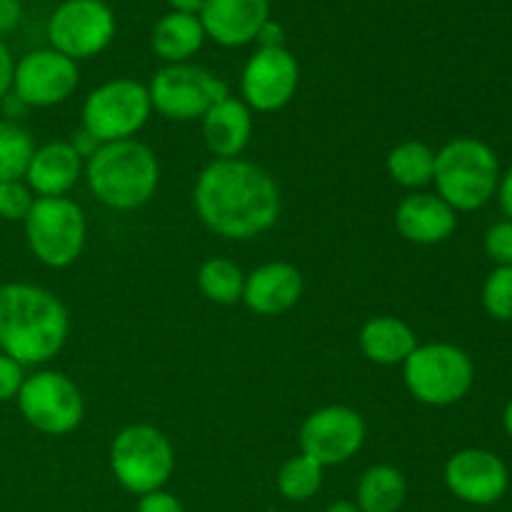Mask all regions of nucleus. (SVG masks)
<instances>
[{"label":"nucleus","mask_w":512,"mask_h":512,"mask_svg":"<svg viewBox=\"0 0 512 512\" xmlns=\"http://www.w3.org/2000/svg\"><path fill=\"white\" fill-rule=\"evenodd\" d=\"M193 208L210 233L250 240L278 223L280 188L268 170L250 160H213L195 180Z\"/></svg>","instance_id":"1"},{"label":"nucleus","mask_w":512,"mask_h":512,"mask_svg":"<svg viewBox=\"0 0 512 512\" xmlns=\"http://www.w3.org/2000/svg\"><path fill=\"white\" fill-rule=\"evenodd\" d=\"M68 333V308L50 290L33 283L0 285V353L35 368L65 348Z\"/></svg>","instance_id":"2"},{"label":"nucleus","mask_w":512,"mask_h":512,"mask_svg":"<svg viewBox=\"0 0 512 512\" xmlns=\"http://www.w3.org/2000/svg\"><path fill=\"white\" fill-rule=\"evenodd\" d=\"M85 180L100 205L110 210H138L150 203L160 183V163L140 140L105 143L85 160Z\"/></svg>","instance_id":"3"},{"label":"nucleus","mask_w":512,"mask_h":512,"mask_svg":"<svg viewBox=\"0 0 512 512\" xmlns=\"http://www.w3.org/2000/svg\"><path fill=\"white\" fill-rule=\"evenodd\" d=\"M435 190L455 213H473L495 198L500 160L478 138H455L435 153Z\"/></svg>","instance_id":"4"},{"label":"nucleus","mask_w":512,"mask_h":512,"mask_svg":"<svg viewBox=\"0 0 512 512\" xmlns=\"http://www.w3.org/2000/svg\"><path fill=\"white\" fill-rule=\"evenodd\" d=\"M403 380L418 403L448 408L470 393L475 383V365L458 345H418L403 363Z\"/></svg>","instance_id":"5"},{"label":"nucleus","mask_w":512,"mask_h":512,"mask_svg":"<svg viewBox=\"0 0 512 512\" xmlns=\"http://www.w3.org/2000/svg\"><path fill=\"white\" fill-rule=\"evenodd\" d=\"M108 458L120 488L138 498L163 490L175 470L173 443L163 430L148 423H135L120 430L110 443Z\"/></svg>","instance_id":"6"},{"label":"nucleus","mask_w":512,"mask_h":512,"mask_svg":"<svg viewBox=\"0 0 512 512\" xmlns=\"http://www.w3.org/2000/svg\"><path fill=\"white\" fill-rule=\"evenodd\" d=\"M25 225V240L35 258L48 268H70L80 258L88 238L85 213L70 198H35Z\"/></svg>","instance_id":"7"},{"label":"nucleus","mask_w":512,"mask_h":512,"mask_svg":"<svg viewBox=\"0 0 512 512\" xmlns=\"http://www.w3.org/2000/svg\"><path fill=\"white\" fill-rule=\"evenodd\" d=\"M153 105L148 85L133 78H115L98 85L83 103V128L100 145L130 140L145 128Z\"/></svg>","instance_id":"8"},{"label":"nucleus","mask_w":512,"mask_h":512,"mask_svg":"<svg viewBox=\"0 0 512 512\" xmlns=\"http://www.w3.org/2000/svg\"><path fill=\"white\" fill-rule=\"evenodd\" d=\"M150 105L155 113L178 123L203 120V115L228 98V83L210 70L193 63L165 65L153 75L148 85Z\"/></svg>","instance_id":"9"},{"label":"nucleus","mask_w":512,"mask_h":512,"mask_svg":"<svg viewBox=\"0 0 512 512\" xmlns=\"http://www.w3.org/2000/svg\"><path fill=\"white\" fill-rule=\"evenodd\" d=\"M15 403L25 423L45 435L73 433L85 415L83 393L75 380L60 370H38L25 375Z\"/></svg>","instance_id":"10"},{"label":"nucleus","mask_w":512,"mask_h":512,"mask_svg":"<svg viewBox=\"0 0 512 512\" xmlns=\"http://www.w3.org/2000/svg\"><path fill=\"white\" fill-rule=\"evenodd\" d=\"M115 38V15L103 0H63L48 20L50 48L85 60L103 53Z\"/></svg>","instance_id":"11"},{"label":"nucleus","mask_w":512,"mask_h":512,"mask_svg":"<svg viewBox=\"0 0 512 512\" xmlns=\"http://www.w3.org/2000/svg\"><path fill=\"white\" fill-rule=\"evenodd\" d=\"M365 420L348 405H325L300 425V453L318 460L323 468L343 465L365 445Z\"/></svg>","instance_id":"12"},{"label":"nucleus","mask_w":512,"mask_h":512,"mask_svg":"<svg viewBox=\"0 0 512 512\" xmlns=\"http://www.w3.org/2000/svg\"><path fill=\"white\" fill-rule=\"evenodd\" d=\"M298 83L300 65L288 48H258L240 75V93L255 113H275L295 98Z\"/></svg>","instance_id":"13"},{"label":"nucleus","mask_w":512,"mask_h":512,"mask_svg":"<svg viewBox=\"0 0 512 512\" xmlns=\"http://www.w3.org/2000/svg\"><path fill=\"white\" fill-rule=\"evenodd\" d=\"M78 63L53 48H40L15 63L13 93L28 108H53L78 88Z\"/></svg>","instance_id":"14"},{"label":"nucleus","mask_w":512,"mask_h":512,"mask_svg":"<svg viewBox=\"0 0 512 512\" xmlns=\"http://www.w3.org/2000/svg\"><path fill=\"white\" fill-rule=\"evenodd\" d=\"M445 485L458 500L470 505H493L508 493V465L483 448H465L445 463Z\"/></svg>","instance_id":"15"},{"label":"nucleus","mask_w":512,"mask_h":512,"mask_svg":"<svg viewBox=\"0 0 512 512\" xmlns=\"http://www.w3.org/2000/svg\"><path fill=\"white\" fill-rule=\"evenodd\" d=\"M205 38L223 48L255 43L260 28L270 20V0H205L200 10Z\"/></svg>","instance_id":"16"},{"label":"nucleus","mask_w":512,"mask_h":512,"mask_svg":"<svg viewBox=\"0 0 512 512\" xmlns=\"http://www.w3.org/2000/svg\"><path fill=\"white\" fill-rule=\"evenodd\" d=\"M303 295V273L285 260H273L245 275L243 300L250 313L275 318L288 313Z\"/></svg>","instance_id":"17"},{"label":"nucleus","mask_w":512,"mask_h":512,"mask_svg":"<svg viewBox=\"0 0 512 512\" xmlns=\"http://www.w3.org/2000/svg\"><path fill=\"white\" fill-rule=\"evenodd\" d=\"M395 228L408 243H445L458 228V213L438 193H410L395 208Z\"/></svg>","instance_id":"18"},{"label":"nucleus","mask_w":512,"mask_h":512,"mask_svg":"<svg viewBox=\"0 0 512 512\" xmlns=\"http://www.w3.org/2000/svg\"><path fill=\"white\" fill-rule=\"evenodd\" d=\"M85 160L68 140H53L35 148L23 180L38 198H63L78 185Z\"/></svg>","instance_id":"19"},{"label":"nucleus","mask_w":512,"mask_h":512,"mask_svg":"<svg viewBox=\"0 0 512 512\" xmlns=\"http://www.w3.org/2000/svg\"><path fill=\"white\" fill-rule=\"evenodd\" d=\"M253 138V110L240 98H223L203 115V140L215 160H233Z\"/></svg>","instance_id":"20"},{"label":"nucleus","mask_w":512,"mask_h":512,"mask_svg":"<svg viewBox=\"0 0 512 512\" xmlns=\"http://www.w3.org/2000/svg\"><path fill=\"white\" fill-rule=\"evenodd\" d=\"M360 353L375 365H403L408 355L418 348L415 330L395 315H375L360 328Z\"/></svg>","instance_id":"21"},{"label":"nucleus","mask_w":512,"mask_h":512,"mask_svg":"<svg viewBox=\"0 0 512 512\" xmlns=\"http://www.w3.org/2000/svg\"><path fill=\"white\" fill-rule=\"evenodd\" d=\"M203 43L205 30L198 15L173 13V10L155 23L153 38H150L153 53L168 65L188 63L203 48Z\"/></svg>","instance_id":"22"},{"label":"nucleus","mask_w":512,"mask_h":512,"mask_svg":"<svg viewBox=\"0 0 512 512\" xmlns=\"http://www.w3.org/2000/svg\"><path fill=\"white\" fill-rule=\"evenodd\" d=\"M408 498L405 475L393 465H373L360 478L355 505L360 512H398Z\"/></svg>","instance_id":"23"},{"label":"nucleus","mask_w":512,"mask_h":512,"mask_svg":"<svg viewBox=\"0 0 512 512\" xmlns=\"http://www.w3.org/2000/svg\"><path fill=\"white\" fill-rule=\"evenodd\" d=\"M385 170L400 188L420 190L435 178V150L423 140H405L390 150Z\"/></svg>","instance_id":"24"},{"label":"nucleus","mask_w":512,"mask_h":512,"mask_svg":"<svg viewBox=\"0 0 512 512\" xmlns=\"http://www.w3.org/2000/svg\"><path fill=\"white\" fill-rule=\"evenodd\" d=\"M198 288L210 303L235 305L243 300L245 273L230 258H208L198 270Z\"/></svg>","instance_id":"25"},{"label":"nucleus","mask_w":512,"mask_h":512,"mask_svg":"<svg viewBox=\"0 0 512 512\" xmlns=\"http://www.w3.org/2000/svg\"><path fill=\"white\" fill-rule=\"evenodd\" d=\"M323 473L325 468L313 460L310 455L298 453L290 460H285L283 468L278 470V493L283 495L290 503H305V500L313 498L320 488H323Z\"/></svg>","instance_id":"26"},{"label":"nucleus","mask_w":512,"mask_h":512,"mask_svg":"<svg viewBox=\"0 0 512 512\" xmlns=\"http://www.w3.org/2000/svg\"><path fill=\"white\" fill-rule=\"evenodd\" d=\"M35 153L33 135L13 120H0V183L23 180Z\"/></svg>","instance_id":"27"},{"label":"nucleus","mask_w":512,"mask_h":512,"mask_svg":"<svg viewBox=\"0 0 512 512\" xmlns=\"http://www.w3.org/2000/svg\"><path fill=\"white\" fill-rule=\"evenodd\" d=\"M483 308L490 318L512 320V268H495L485 278L483 285Z\"/></svg>","instance_id":"28"},{"label":"nucleus","mask_w":512,"mask_h":512,"mask_svg":"<svg viewBox=\"0 0 512 512\" xmlns=\"http://www.w3.org/2000/svg\"><path fill=\"white\" fill-rule=\"evenodd\" d=\"M35 205V193L25 180L0 183V218L8 223H23Z\"/></svg>","instance_id":"29"},{"label":"nucleus","mask_w":512,"mask_h":512,"mask_svg":"<svg viewBox=\"0 0 512 512\" xmlns=\"http://www.w3.org/2000/svg\"><path fill=\"white\" fill-rule=\"evenodd\" d=\"M485 253L495 268H512V220L495 223L485 235Z\"/></svg>","instance_id":"30"},{"label":"nucleus","mask_w":512,"mask_h":512,"mask_svg":"<svg viewBox=\"0 0 512 512\" xmlns=\"http://www.w3.org/2000/svg\"><path fill=\"white\" fill-rule=\"evenodd\" d=\"M25 380V368L20 363H15L13 358H8L5 353H0V403H8V400L18 398V390Z\"/></svg>","instance_id":"31"},{"label":"nucleus","mask_w":512,"mask_h":512,"mask_svg":"<svg viewBox=\"0 0 512 512\" xmlns=\"http://www.w3.org/2000/svg\"><path fill=\"white\" fill-rule=\"evenodd\" d=\"M138 512H185L183 503L168 490H153V493L140 495Z\"/></svg>","instance_id":"32"},{"label":"nucleus","mask_w":512,"mask_h":512,"mask_svg":"<svg viewBox=\"0 0 512 512\" xmlns=\"http://www.w3.org/2000/svg\"><path fill=\"white\" fill-rule=\"evenodd\" d=\"M23 20V3L20 0H0V35L13 33Z\"/></svg>","instance_id":"33"},{"label":"nucleus","mask_w":512,"mask_h":512,"mask_svg":"<svg viewBox=\"0 0 512 512\" xmlns=\"http://www.w3.org/2000/svg\"><path fill=\"white\" fill-rule=\"evenodd\" d=\"M13 73H15L13 53H10L8 45L0 40V100L13 90Z\"/></svg>","instance_id":"34"},{"label":"nucleus","mask_w":512,"mask_h":512,"mask_svg":"<svg viewBox=\"0 0 512 512\" xmlns=\"http://www.w3.org/2000/svg\"><path fill=\"white\" fill-rule=\"evenodd\" d=\"M258 48H285V30L283 25L275 23V20H268V23L260 28L258 38H255Z\"/></svg>","instance_id":"35"},{"label":"nucleus","mask_w":512,"mask_h":512,"mask_svg":"<svg viewBox=\"0 0 512 512\" xmlns=\"http://www.w3.org/2000/svg\"><path fill=\"white\" fill-rule=\"evenodd\" d=\"M68 143L73 145V150H75V153H78L80 158H83V160L93 158V155H95V150L100 148V143H98V140H95L93 135H90L88 130H85V128H80L78 133H73V138H70Z\"/></svg>","instance_id":"36"},{"label":"nucleus","mask_w":512,"mask_h":512,"mask_svg":"<svg viewBox=\"0 0 512 512\" xmlns=\"http://www.w3.org/2000/svg\"><path fill=\"white\" fill-rule=\"evenodd\" d=\"M0 105H3L5 120H13V123H15V120H18V118H23V115L28 113V110H30L28 105H25L23 100H20L18 95L13 93V90H10V93L5 95L3 100H0Z\"/></svg>","instance_id":"37"},{"label":"nucleus","mask_w":512,"mask_h":512,"mask_svg":"<svg viewBox=\"0 0 512 512\" xmlns=\"http://www.w3.org/2000/svg\"><path fill=\"white\" fill-rule=\"evenodd\" d=\"M498 198H500V205H503L505 215H508V220H512V165L508 168V173L500 175Z\"/></svg>","instance_id":"38"},{"label":"nucleus","mask_w":512,"mask_h":512,"mask_svg":"<svg viewBox=\"0 0 512 512\" xmlns=\"http://www.w3.org/2000/svg\"><path fill=\"white\" fill-rule=\"evenodd\" d=\"M170 10L173 13H185V15H200L205 0H168Z\"/></svg>","instance_id":"39"},{"label":"nucleus","mask_w":512,"mask_h":512,"mask_svg":"<svg viewBox=\"0 0 512 512\" xmlns=\"http://www.w3.org/2000/svg\"><path fill=\"white\" fill-rule=\"evenodd\" d=\"M325 512H360L358 505L353 503V500H335V503H330Z\"/></svg>","instance_id":"40"},{"label":"nucleus","mask_w":512,"mask_h":512,"mask_svg":"<svg viewBox=\"0 0 512 512\" xmlns=\"http://www.w3.org/2000/svg\"><path fill=\"white\" fill-rule=\"evenodd\" d=\"M503 425L505 430H508V435L512 438V400L508 405H505V413H503Z\"/></svg>","instance_id":"41"}]
</instances>
